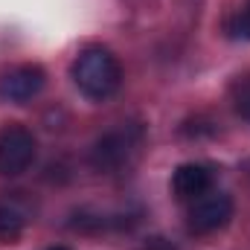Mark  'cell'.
Segmentation results:
<instances>
[{"label":"cell","instance_id":"6da1fadb","mask_svg":"<svg viewBox=\"0 0 250 250\" xmlns=\"http://www.w3.org/2000/svg\"><path fill=\"white\" fill-rule=\"evenodd\" d=\"M73 84L87 96V99H108L120 90L123 84V67L120 59L105 50V47H87L76 56L73 62Z\"/></svg>","mask_w":250,"mask_h":250},{"label":"cell","instance_id":"7a4b0ae2","mask_svg":"<svg viewBox=\"0 0 250 250\" xmlns=\"http://www.w3.org/2000/svg\"><path fill=\"white\" fill-rule=\"evenodd\" d=\"M38 154L35 134L23 125L12 123L0 131V175L3 178H18L23 175Z\"/></svg>","mask_w":250,"mask_h":250},{"label":"cell","instance_id":"3957f363","mask_svg":"<svg viewBox=\"0 0 250 250\" xmlns=\"http://www.w3.org/2000/svg\"><path fill=\"white\" fill-rule=\"evenodd\" d=\"M233 218V198L227 192H215L209 189L207 195L195 198L189 207V230L195 236H209L221 227H227Z\"/></svg>","mask_w":250,"mask_h":250},{"label":"cell","instance_id":"277c9868","mask_svg":"<svg viewBox=\"0 0 250 250\" xmlns=\"http://www.w3.org/2000/svg\"><path fill=\"white\" fill-rule=\"evenodd\" d=\"M47 84V70L41 64H18L0 76V99L12 105H23L35 99Z\"/></svg>","mask_w":250,"mask_h":250},{"label":"cell","instance_id":"5b68a950","mask_svg":"<svg viewBox=\"0 0 250 250\" xmlns=\"http://www.w3.org/2000/svg\"><path fill=\"white\" fill-rule=\"evenodd\" d=\"M134 148V131L114 128L90 146V166L96 172H117Z\"/></svg>","mask_w":250,"mask_h":250},{"label":"cell","instance_id":"8992f818","mask_svg":"<svg viewBox=\"0 0 250 250\" xmlns=\"http://www.w3.org/2000/svg\"><path fill=\"white\" fill-rule=\"evenodd\" d=\"M212 189V169L204 163H184L172 175V192L178 201H195Z\"/></svg>","mask_w":250,"mask_h":250},{"label":"cell","instance_id":"52a82bcc","mask_svg":"<svg viewBox=\"0 0 250 250\" xmlns=\"http://www.w3.org/2000/svg\"><path fill=\"white\" fill-rule=\"evenodd\" d=\"M26 227V209H21L15 201H0V242H15Z\"/></svg>","mask_w":250,"mask_h":250},{"label":"cell","instance_id":"ba28073f","mask_svg":"<svg viewBox=\"0 0 250 250\" xmlns=\"http://www.w3.org/2000/svg\"><path fill=\"white\" fill-rule=\"evenodd\" d=\"M227 32L236 41H250V0H245V9H239L227 21Z\"/></svg>","mask_w":250,"mask_h":250},{"label":"cell","instance_id":"9c48e42d","mask_svg":"<svg viewBox=\"0 0 250 250\" xmlns=\"http://www.w3.org/2000/svg\"><path fill=\"white\" fill-rule=\"evenodd\" d=\"M236 111L242 120L250 123V79H245L239 87H236Z\"/></svg>","mask_w":250,"mask_h":250},{"label":"cell","instance_id":"30bf717a","mask_svg":"<svg viewBox=\"0 0 250 250\" xmlns=\"http://www.w3.org/2000/svg\"><path fill=\"white\" fill-rule=\"evenodd\" d=\"M140 250H178V248H175V245H169L166 239H148Z\"/></svg>","mask_w":250,"mask_h":250},{"label":"cell","instance_id":"8fae6325","mask_svg":"<svg viewBox=\"0 0 250 250\" xmlns=\"http://www.w3.org/2000/svg\"><path fill=\"white\" fill-rule=\"evenodd\" d=\"M50 250H70V248H64V245H56V248H50Z\"/></svg>","mask_w":250,"mask_h":250}]
</instances>
